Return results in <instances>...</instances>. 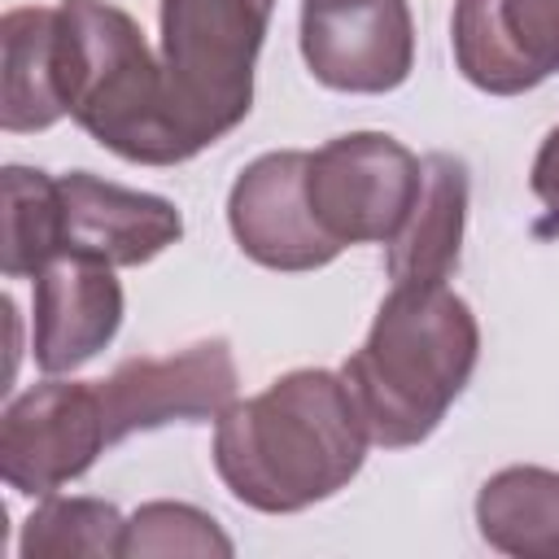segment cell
Segmentation results:
<instances>
[{
  "instance_id": "d6986e66",
  "label": "cell",
  "mask_w": 559,
  "mask_h": 559,
  "mask_svg": "<svg viewBox=\"0 0 559 559\" xmlns=\"http://www.w3.org/2000/svg\"><path fill=\"white\" fill-rule=\"evenodd\" d=\"M533 192H537V201L550 210V214H559V127L542 140V148H537V162H533Z\"/></svg>"
},
{
  "instance_id": "52a82bcc",
  "label": "cell",
  "mask_w": 559,
  "mask_h": 559,
  "mask_svg": "<svg viewBox=\"0 0 559 559\" xmlns=\"http://www.w3.org/2000/svg\"><path fill=\"white\" fill-rule=\"evenodd\" d=\"M301 57L323 87L393 92L415 61L406 0H301Z\"/></svg>"
},
{
  "instance_id": "8992f818",
  "label": "cell",
  "mask_w": 559,
  "mask_h": 559,
  "mask_svg": "<svg viewBox=\"0 0 559 559\" xmlns=\"http://www.w3.org/2000/svg\"><path fill=\"white\" fill-rule=\"evenodd\" d=\"M109 445L96 384L48 380L4 406L0 476L17 493H52L83 476Z\"/></svg>"
},
{
  "instance_id": "277c9868",
  "label": "cell",
  "mask_w": 559,
  "mask_h": 559,
  "mask_svg": "<svg viewBox=\"0 0 559 559\" xmlns=\"http://www.w3.org/2000/svg\"><path fill=\"white\" fill-rule=\"evenodd\" d=\"M275 0H162V74L201 153L253 105V61Z\"/></svg>"
},
{
  "instance_id": "7c38bea8",
  "label": "cell",
  "mask_w": 559,
  "mask_h": 559,
  "mask_svg": "<svg viewBox=\"0 0 559 559\" xmlns=\"http://www.w3.org/2000/svg\"><path fill=\"white\" fill-rule=\"evenodd\" d=\"M122 323V284L114 266L52 258L35 275V362L57 376L96 358Z\"/></svg>"
},
{
  "instance_id": "4fadbf2b",
  "label": "cell",
  "mask_w": 559,
  "mask_h": 559,
  "mask_svg": "<svg viewBox=\"0 0 559 559\" xmlns=\"http://www.w3.org/2000/svg\"><path fill=\"white\" fill-rule=\"evenodd\" d=\"M467 218V170L450 153H428L419 166V192L389 240V280L393 284H445L459 266Z\"/></svg>"
},
{
  "instance_id": "9a60e30c",
  "label": "cell",
  "mask_w": 559,
  "mask_h": 559,
  "mask_svg": "<svg viewBox=\"0 0 559 559\" xmlns=\"http://www.w3.org/2000/svg\"><path fill=\"white\" fill-rule=\"evenodd\" d=\"M480 537L520 559H559V472L502 467L476 498Z\"/></svg>"
},
{
  "instance_id": "30bf717a",
  "label": "cell",
  "mask_w": 559,
  "mask_h": 559,
  "mask_svg": "<svg viewBox=\"0 0 559 559\" xmlns=\"http://www.w3.org/2000/svg\"><path fill=\"white\" fill-rule=\"evenodd\" d=\"M454 61L489 96H515L559 74V0H459Z\"/></svg>"
},
{
  "instance_id": "5b68a950",
  "label": "cell",
  "mask_w": 559,
  "mask_h": 559,
  "mask_svg": "<svg viewBox=\"0 0 559 559\" xmlns=\"http://www.w3.org/2000/svg\"><path fill=\"white\" fill-rule=\"evenodd\" d=\"M419 157L380 131L336 135L310 153L306 192L319 227L336 249L393 240L419 192Z\"/></svg>"
},
{
  "instance_id": "8fae6325",
  "label": "cell",
  "mask_w": 559,
  "mask_h": 559,
  "mask_svg": "<svg viewBox=\"0 0 559 559\" xmlns=\"http://www.w3.org/2000/svg\"><path fill=\"white\" fill-rule=\"evenodd\" d=\"M61 227L57 258H87L100 266H140L183 236V218L166 197L135 192L87 170L57 179Z\"/></svg>"
},
{
  "instance_id": "6da1fadb",
  "label": "cell",
  "mask_w": 559,
  "mask_h": 559,
  "mask_svg": "<svg viewBox=\"0 0 559 559\" xmlns=\"http://www.w3.org/2000/svg\"><path fill=\"white\" fill-rule=\"evenodd\" d=\"M367 441L345 376L301 367L223 411L214 467L245 507L288 515L345 489L362 467Z\"/></svg>"
},
{
  "instance_id": "3957f363",
  "label": "cell",
  "mask_w": 559,
  "mask_h": 559,
  "mask_svg": "<svg viewBox=\"0 0 559 559\" xmlns=\"http://www.w3.org/2000/svg\"><path fill=\"white\" fill-rule=\"evenodd\" d=\"M57 74L66 114L109 153L140 166H175L197 157L162 57L148 52L140 26L105 0L57 4Z\"/></svg>"
},
{
  "instance_id": "e0dca14e",
  "label": "cell",
  "mask_w": 559,
  "mask_h": 559,
  "mask_svg": "<svg viewBox=\"0 0 559 559\" xmlns=\"http://www.w3.org/2000/svg\"><path fill=\"white\" fill-rule=\"evenodd\" d=\"M57 227H61L57 179H48L44 170L9 166L4 170V236H0L4 275H39V266L57 258Z\"/></svg>"
},
{
  "instance_id": "9c48e42d",
  "label": "cell",
  "mask_w": 559,
  "mask_h": 559,
  "mask_svg": "<svg viewBox=\"0 0 559 559\" xmlns=\"http://www.w3.org/2000/svg\"><path fill=\"white\" fill-rule=\"evenodd\" d=\"M310 153L284 148L249 162L227 197V223L236 245L271 271H314L341 249L328 240L306 192Z\"/></svg>"
},
{
  "instance_id": "ba28073f",
  "label": "cell",
  "mask_w": 559,
  "mask_h": 559,
  "mask_svg": "<svg viewBox=\"0 0 559 559\" xmlns=\"http://www.w3.org/2000/svg\"><path fill=\"white\" fill-rule=\"evenodd\" d=\"M109 445L162 428L170 419H210L236 402V362L227 341H197L166 358H127L109 380H96Z\"/></svg>"
},
{
  "instance_id": "5bb4252c",
  "label": "cell",
  "mask_w": 559,
  "mask_h": 559,
  "mask_svg": "<svg viewBox=\"0 0 559 559\" xmlns=\"http://www.w3.org/2000/svg\"><path fill=\"white\" fill-rule=\"evenodd\" d=\"M4 44V131H44L66 118L61 74H57V9H9L0 22Z\"/></svg>"
},
{
  "instance_id": "ac0fdd59",
  "label": "cell",
  "mask_w": 559,
  "mask_h": 559,
  "mask_svg": "<svg viewBox=\"0 0 559 559\" xmlns=\"http://www.w3.org/2000/svg\"><path fill=\"white\" fill-rule=\"evenodd\" d=\"M122 555H231L227 533L188 502H148L122 528Z\"/></svg>"
},
{
  "instance_id": "2e32d148",
  "label": "cell",
  "mask_w": 559,
  "mask_h": 559,
  "mask_svg": "<svg viewBox=\"0 0 559 559\" xmlns=\"http://www.w3.org/2000/svg\"><path fill=\"white\" fill-rule=\"evenodd\" d=\"M122 528L114 502L48 498L22 528V559H109L122 555Z\"/></svg>"
},
{
  "instance_id": "7a4b0ae2",
  "label": "cell",
  "mask_w": 559,
  "mask_h": 559,
  "mask_svg": "<svg viewBox=\"0 0 559 559\" xmlns=\"http://www.w3.org/2000/svg\"><path fill=\"white\" fill-rule=\"evenodd\" d=\"M480 328L445 284H393L341 376L376 445L424 441L476 371Z\"/></svg>"
}]
</instances>
